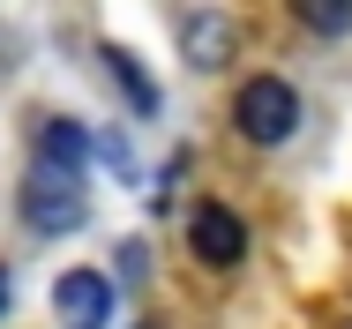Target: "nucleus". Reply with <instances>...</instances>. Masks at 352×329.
<instances>
[{"mask_svg": "<svg viewBox=\"0 0 352 329\" xmlns=\"http://www.w3.org/2000/svg\"><path fill=\"white\" fill-rule=\"evenodd\" d=\"M180 45H188V67H225L232 60V15L225 8H188L180 15Z\"/></svg>", "mask_w": 352, "mask_h": 329, "instance_id": "39448f33", "label": "nucleus"}, {"mask_svg": "<svg viewBox=\"0 0 352 329\" xmlns=\"http://www.w3.org/2000/svg\"><path fill=\"white\" fill-rule=\"evenodd\" d=\"M0 315H8V269H0Z\"/></svg>", "mask_w": 352, "mask_h": 329, "instance_id": "9d476101", "label": "nucleus"}, {"mask_svg": "<svg viewBox=\"0 0 352 329\" xmlns=\"http://www.w3.org/2000/svg\"><path fill=\"white\" fill-rule=\"evenodd\" d=\"M38 157H45V165H75V172H82L90 135L75 128V120H45V128H38Z\"/></svg>", "mask_w": 352, "mask_h": 329, "instance_id": "423d86ee", "label": "nucleus"}, {"mask_svg": "<svg viewBox=\"0 0 352 329\" xmlns=\"http://www.w3.org/2000/svg\"><path fill=\"white\" fill-rule=\"evenodd\" d=\"M232 128L248 135L255 150L292 142V135H300V90H292L285 75H248L240 98H232Z\"/></svg>", "mask_w": 352, "mask_h": 329, "instance_id": "f03ea898", "label": "nucleus"}, {"mask_svg": "<svg viewBox=\"0 0 352 329\" xmlns=\"http://www.w3.org/2000/svg\"><path fill=\"white\" fill-rule=\"evenodd\" d=\"M128 329H165V322H128Z\"/></svg>", "mask_w": 352, "mask_h": 329, "instance_id": "9b49d317", "label": "nucleus"}, {"mask_svg": "<svg viewBox=\"0 0 352 329\" xmlns=\"http://www.w3.org/2000/svg\"><path fill=\"white\" fill-rule=\"evenodd\" d=\"M113 299H120V284L105 269H60L53 277V315H60V329H113Z\"/></svg>", "mask_w": 352, "mask_h": 329, "instance_id": "7ed1b4c3", "label": "nucleus"}, {"mask_svg": "<svg viewBox=\"0 0 352 329\" xmlns=\"http://www.w3.org/2000/svg\"><path fill=\"white\" fill-rule=\"evenodd\" d=\"M15 209H23V225L38 232V240H60V232H75L82 217H90V188H82V172L75 165H30V180H23V195H15Z\"/></svg>", "mask_w": 352, "mask_h": 329, "instance_id": "f257e3e1", "label": "nucleus"}, {"mask_svg": "<svg viewBox=\"0 0 352 329\" xmlns=\"http://www.w3.org/2000/svg\"><path fill=\"white\" fill-rule=\"evenodd\" d=\"M292 15H300L307 30H322V38L352 30V0H292Z\"/></svg>", "mask_w": 352, "mask_h": 329, "instance_id": "6e6552de", "label": "nucleus"}, {"mask_svg": "<svg viewBox=\"0 0 352 329\" xmlns=\"http://www.w3.org/2000/svg\"><path fill=\"white\" fill-rule=\"evenodd\" d=\"M142 269H150V255H142V247H128V255H120V284H142Z\"/></svg>", "mask_w": 352, "mask_h": 329, "instance_id": "1a4fd4ad", "label": "nucleus"}, {"mask_svg": "<svg viewBox=\"0 0 352 329\" xmlns=\"http://www.w3.org/2000/svg\"><path fill=\"white\" fill-rule=\"evenodd\" d=\"M105 67L120 75V90L135 98V113H157V82H150V75L135 67V53H128V45H105Z\"/></svg>", "mask_w": 352, "mask_h": 329, "instance_id": "0eeeda50", "label": "nucleus"}, {"mask_svg": "<svg viewBox=\"0 0 352 329\" xmlns=\"http://www.w3.org/2000/svg\"><path fill=\"white\" fill-rule=\"evenodd\" d=\"M188 247H195V262L232 269L240 255H248V225H240L225 202H195V217H188Z\"/></svg>", "mask_w": 352, "mask_h": 329, "instance_id": "20e7f679", "label": "nucleus"}]
</instances>
